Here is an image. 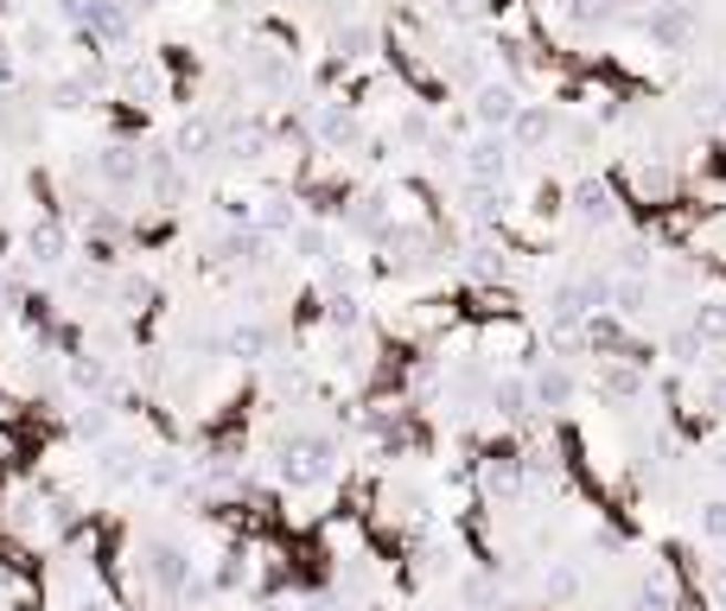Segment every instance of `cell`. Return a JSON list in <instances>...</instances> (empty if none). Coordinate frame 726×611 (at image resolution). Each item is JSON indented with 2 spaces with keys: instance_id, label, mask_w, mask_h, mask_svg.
<instances>
[{
  "instance_id": "7a4b0ae2",
  "label": "cell",
  "mask_w": 726,
  "mask_h": 611,
  "mask_svg": "<svg viewBox=\"0 0 726 611\" xmlns=\"http://www.w3.org/2000/svg\"><path fill=\"white\" fill-rule=\"evenodd\" d=\"M191 555H185L179 541H141V580L154 599H179L185 586H191Z\"/></svg>"
},
{
  "instance_id": "6da1fadb",
  "label": "cell",
  "mask_w": 726,
  "mask_h": 611,
  "mask_svg": "<svg viewBox=\"0 0 726 611\" xmlns=\"http://www.w3.org/2000/svg\"><path fill=\"white\" fill-rule=\"evenodd\" d=\"M274 478L287 490H312L319 478H332V439H319V433H287L281 446H274Z\"/></svg>"
},
{
  "instance_id": "4fadbf2b",
  "label": "cell",
  "mask_w": 726,
  "mask_h": 611,
  "mask_svg": "<svg viewBox=\"0 0 726 611\" xmlns=\"http://www.w3.org/2000/svg\"><path fill=\"white\" fill-rule=\"evenodd\" d=\"M701 351H707V344H701V338H695L688 325L670 331V356H675V363H701Z\"/></svg>"
},
{
  "instance_id": "d6986e66",
  "label": "cell",
  "mask_w": 726,
  "mask_h": 611,
  "mask_svg": "<svg viewBox=\"0 0 726 611\" xmlns=\"http://www.w3.org/2000/svg\"><path fill=\"white\" fill-rule=\"evenodd\" d=\"M612 306H619V312H644V287H637V280H631V287H612Z\"/></svg>"
},
{
  "instance_id": "5bb4252c",
  "label": "cell",
  "mask_w": 726,
  "mask_h": 611,
  "mask_svg": "<svg viewBox=\"0 0 726 611\" xmlns=\"http://www.w3.org/2000/svg\"><path fill=\"white\" fill-rule=\"evenodd\" d=\"M58 249H64V236H58L52 224H39V229H32V255H39V261H58Z\"/></svg>"
},
{
  "instance_id": "44dd1931",
  "label": "cell",
  "mask_w": 726,
  "mask_h": 611,
  "mask_svg": "<svg viewBox=\"0 0 726 611\" xmlns=\"http://www.w3.org/2000/svg\"><path fill=\"white\" fill-rule=\"evenodd\" d=\"M707 592L726 605V560H707Z\"/></svg>"
},
{
  "instance_id": "8992f818",
  "label": "cell",
  "mask_w": 726,
  "mask_h": 611,
  "mask_svg": "<svg viewBox=\"0 0 726 611\" xmlns=\"http://www.w3.org/2000/svg\"><path fill=\"white\" fill-rule=\"evenodd\" d=\"M637 611H675L670 573H644V580H637Z\"/></svg>"
},
{
  "instance_id": "603a6c76",
  "label": "cell",
  "mask_w": 726,
  "mask_h": 611,
  "mask_svg": "<svg viewBox=\"0 0 726 611\" xmlns=\"http://www.w3.org/2000/svg\"><path fill=\"white\" fill-rule=\"evenodd\" d=\"M261 611H319V605H307V599H274V605H261Z\"/></svg>"
},
{
  "instance_id": "30bf717a",
  "label": "cell",
  "mask_w": 726,
  "mask_h": 611,
  "mask_svg": "<svg viewBox=\"0 0 726 611\" xmlns=\"http://www.w3.org/2000/svg\"><path fill=\"white\" fill-rule=\"evenodd\" d=\"M103 458H108L103 472H108V478H115V484H134V478H141V465H147V458L134 453V446H122V453H115V446H108Z\"/></svg>"
},
{
  "instance_id": "277c9868",
  "label": "cell",
  "mask_w": 726,
  "mask_h": 611,
  "mask_svg": "<svg viewBox=\"0 0 726 611\" xmlns=\"http://www.w3.org/2000/svg\"><path fill=\"white\" fill-rule=\"evenodd\" d=\"M491 402H497V414H504V421H529V414H536V395H529V382H517V376L497 382Z\"/></svg>"
},
{
  "instance_id": "9c48e42d",
  "label": "cell",
  "mask_w": 726,
  "mask_h": 611,
  "mask_svg": "<svg viewBox=\"0 0 726 611\" xmlns=\"http://www.w3.org/2000/svg\"><path fill=\"white\" fill-rule=\"evenodd\" d=\"M573 210H580L587 224H605V217H612V198H605V185H593V178H587V185L573 191Z\"/></svg>"
},
{
  "instance_id": "ac0fdd59",
  "label": "cell",
  "mask_w": 726,
  "mask_h": 611,
  "mask_svg": "<svg viewBox=\"0 0 726 611\" xmlns=\"http://www.w3.org/2000/svg\"><path fill=\"white\" fill-rule=\"evenodd\" d=\"M466 275H478V280H497V275H504V261H497V249H478V261H466Z\"/></svg>"
},
{
  "instance_id": "52a82bcc",
  "label": "cell",
  "mask_w": 726,
  "mask_h": 611,
  "mask_svg": "<svg viewBox=\"0 0 726 611\" xmlns=\"http://www.w3.org/2000/svg\"><path fill=\"white\" fill-rule=\"evenodd\" d=\"M141 484H147V490H179L185 465L179 458H147V465H141Z\"/></svg>"
},
{
  "instance_id": "7402d4cb",
  "label": "cell",
  "mask_w": 726,
  "mask_h": 611,
  "mask_svg": "<svg viewBox=\"0 0 726 611\" xmlns=\"http://www.w3.org/2000/svg\"><path fill=\"white\" fill-rule=\"evenodd\" d=\"M707 407H714V414L726 421V376H714V382H707Z\"/></svg>"
},
{
  "instance_id": "ba28073f",
  "label": "cell",
  "mask_w": 726,
  "mask_h": 611,
  "mask_svg": "<svg viewBox=\"0 0 726 611\" xmlns=\"http://www.w3.org/2000/svg\"><path fill=\"white\" fill-rule=\"evenodd\" d=\"M688 331H695L707 351H714V344H726V306H701L695 319H688Z\"/></svg>"
},
{
  "instance_id": "cb8c5ba5",
  "label": "cell",
  "mask_w": 726,
  "mask_h": 611,
  "mask_svg": "<svg viewBox=\"0 0 726 611\" xmlns=\"http://www.w3.org/2000/svg\"><path fill=\"white\" fill-rule=\"evenodd\" d=\"M440 611H466V605H440Z\"/></svg>"
},
{
  "instance_id": "9a60e30c",
  "label": "cell",
  "mask_w": 726,
  "mask_h": 611,
  "mask_svg": "<svg viewBox=\"0 0 726 611\" xmlns=\"http://www.w3.org/2000/svg\"><path fill=\"white\" fill-rule=\"evenodd\" d=\"M32 504H39L32 490H13V497H7V522H13V529H27V522H32Z\"/></svg>"
},
{
  "instance_id": "7c38bea8",
  "label": "cell",
  "mask_w": 726,
  "mask_h": 611,
  "mask_svg": "<svg viewBox=\"0 0 726 611\" xmlns=\"http://www.w3.org/2000/svg\"><path fill=\"white\" fill-rule=\"evenodd\" d=\"M230 351H236V356H249V363H256V356L268 351V338H261V325H236V331H230Z\"/></svg>"
},
{
  "instance_id": "e0dca14e",
  "label": "cell",
  "mask_w": 726,
  "mask_h": 611,
  "mask_svg": "<svg viewBox=\"0 0 726 611\" xmlns=\"http://www.w3.org/2000/svg\"><path fill=\"white\" fill-rule=\"evenodd\" d=\"M77 433H83V439H103V433H108V407H90V414H77Z\"/></svg>"
},
{
  "instance_id": "3957f363",
  "label": "cell",
  "mask_w": 726,
  "mask_h": 611,
  "mask_svg": "<svg viewBox=\"0 0 726 611\" xmlns=\"http://www.w3.org/2000/svg\"><path fill=\"white\" fill-rule=\"evenodd\" d=\"M573 389H580V382H573L568 363H542V370H536V382H529L536 407H568V402H573Z\"/></svg>"
},
{
  "instance_id": "2e32d148",
  "label": "cell",
  "mask_w": 726,
  "mask_h": 611,
  "mask_svg": "<svg viewBox=\"0 0 726 611\" xmlns=\"http://www.w3.org/2000/svg\"><path fill=\"white\" fill-rule=\"evenodd\" d=\"M701 535H707V541H726V504L701 509Z\"/></svg>"
},
{
  "instance_id": "8fae6325",
  "label": "cell",
  "mask_w": 726,
  "mask_h": 611,
  "mask_svg": "<svg viewBox=\"0 0 726 611\" xmlns=\"http://www.w3.org/2000/svg\"><path fill=\"white\" fill-rule=\"evenodd\" d=\"M485 478H491V490H517V484L529 478V465H522V458H491Z\"/></svg>"
},
{
  "instance_id": "5b68a950",
  "label": "cell",
  "mask_w": 726,
  "mask_h": 611,
  "mask_svg": "<svg viewBox=\"0 0 726 611\" xmlns=\"http://www.w3.org/2000/svg\"><path fill=\"white\" fill-rule=\"evenodd\" d=\"M605 395H612V402H637V395H644V370H637V363H612V370H605Z\"/></svg>"
},
{
  "instance_id": "ffe728a7",
  "label": "cell",
  "mask_w": 726,
  "mask_h": 611,
  "mask_svg": "<svg viewBox=\"0 0 726 611\" xmlns=\"http://www.w3.org/2000/svg\"><path fill=\"white\" fill-rule=\"evenodd\" d=\"M478 108H485V122H504V115H510V96H504V90H491Z\"/></svg>"
}]
</instances>
